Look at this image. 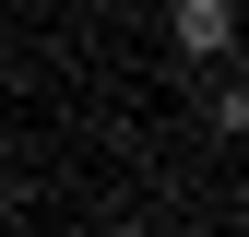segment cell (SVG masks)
<instances>
[{"label":"cell","instance_id":"cell-1","mask_svg":"<svg viewBox=\"0 0 249 237\" xmlns=\"http://www.w3.org/2000/svg\"><path fill=\"white\" fill-rule=\"evenodd\" d=\"M166 48H178V59H202V71H213V59L237 48V0H178V12H166Z\"/></svg>","mask_w":249,"mask_h":237}]
</instances>
